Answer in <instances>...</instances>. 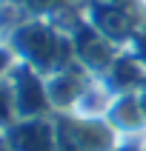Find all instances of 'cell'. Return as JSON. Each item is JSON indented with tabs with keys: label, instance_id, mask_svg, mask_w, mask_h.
<instances>
[{
	"label": "cell",
	"instance_id": "obj_1",
	"mask_svg": "<svg viewBox=\"0 0 146 151\" xmlns=\"http://www.w3.org/2000/svg\"><path fill=\"white\" fill-rule=\"evenodd\" d=\"M3 40L12 46L17 63H26L40 74H52L75 63L72 37L43 17H23Z\"/></svg>",
	"mask_w": 146,
	"mask_h": 151
},
{
	"label": "cell",
	"instance_id": "obj_2",
	"mask_svg": "<svg viewBox=\"0 0 146 151\" xmlns=\"http://www.w3.org/2000/svg\"><path fill=\"white\" fill-rule=\"evenodd\" d=\"M6 80H9V86H12V97H15L17 120L54 117L49 91H46V74L34 71V68L26 66V63H17Z\"/></svg>",
	"mask_w": 146,
	"mask_h": 151
},
{
	"label": "cell",
	"instance_id": "obj_3",
	"mask_svg": "<svg viewBox=\"0 0 146 151\" xmlns=\"http://www.w3.org/2000/svg\"><path fill=\"white\" fill-rule=\"evenodd\" d=\"M83 17L92 29H97L103 37H109L112 43H118L123 49L135 37L140 23H146V20H137L129 12L126 3H106V0H89V3H83Z\"/></svg>",
	"mask_w": 146,
	"mask_h": 151
},
{
	"label": "cell",
	"instance_id": "obj_4",
	"mask_svg": "<svg viewBox=\"0 0 146 151\" xmlns=\"http://www.w3.org/2000/svg\"><path fill=\"white\" fill-rule=\"evenodd\" d=\"M72 43H75V60L94 77H100L112 66V60L120 54V49H123L118 43H112L109 37H103L97 29H92L86 23V17L72 32Z\"/></svg>",
	"mask_w": 146,
	"mask_h": 151
},
{
	"label": "cell",
	"instance_id": "obj_5",
	"mask_svg": "<svg viewBox=\"0 0 146 151\" xmlns=\"http://www.w3.org/2000/svg\"><path fill=\"white\" fill-rule=\"evenodd\" d=\"M92 80H94V74H89L77 60L69 63L66 68H57V71L46 74V91H49L54 114H72Z\"/></svg>",
	"mask_w": 146,
	"mask_h": 151
},
{
	"label": "cell",
	"instance_id": "obj_6",
	"mask_svg": "<svg viewBox=\"0 0 146 151\" xmlns=\"http://www.w3.org/2000/svg\"><path fill=\"white\" fill-rule=\"evenodd\" d=\"M3 137L15 151H57V123H54V117L15 120V126Z\"/></svg>",
	"mask_w": 146,
	"mask_h": 151
},
{
	"label": "cell",
	"instance_id": "obj_7",
	"mask_svg": "<svg viewBox=\"0 0 146 151\" xmlns=\"http://www.w3.org/2000/svg\"><path fill=\"white\" fill-rule=\"evenodd\" d=\"M57 117L66 123L72 137H75L86 151H112L123 140V137L109 126L106 117H72V114H57Z\"/></svg>",
	"mask_w": 146,
	"mask_h": 151
},
{
	"label": "cell",
	"instance_id": "obj_8",
	"mask_svg": "<svg viewBox=\"0 0 146 151\" xmlns=\"http://www.w3.org/2000/svg\"><path fill=\"white\" fill-rule=\"evenodd\" d=\"M100 80L109 86L115 94L140 91V88L146 86V63L137 57L135 51L120 49V54L112 60V66L100 74Z\"/></svg>",
	"mask_w": 146,
	"mask_h": 151
},
{
	"label": "cell",
	"instance_id": "obj_9",
	"mask_svg": "<svg viewBox=\"0 0 146 151\" xmlns=\"http://www.w3.org/2000/svg\"><path fill=\"white\" fill-rule=\"evenodd\" d=\"M106 120L120 137H146V114L137 91L115 94V100L106 111Z\"/></svg>",
	"mask_w": 146,
	"mask_h": 151
},
{
	"label": "cell",
	"instance_id": "obj_10",
	"mask_svg": "<svg viewBox=\"0 0 146 151\" xmlns=\"http://www.w3.org/2000/svg\"><path fill=\"white\" fill-rule=\"evenodd\" d=\"M112 100H115V91L103 83L100 77H94L92 83L86 86L83 97L77 100L75 111H72V117H106V111H109Z\"/></svg>",
	"mask_w": 146,
	"mask_h": 151
},
{
	"label": "cell",
	"instance_id": "obj_11",
	"mask_svg": "<svg viewBox=\"0 0 146 151\" xmlns=\"http://www.w3.org/2000/svg\"><path fill=\"white\" fill-rule=\"evenodd\" d=\"M17 3L23 6L26 17H43V20H54L57 14L75 6V0H17Z\"/></svg>",
	"mask_w": 146,
	"mask_h": 151
},
{
	"label": "cell",
	"instance_id": "obj_12",
	"mask_svg": "<svg viewBox=\"0 0 146 151\" xmlns=\"http://www.w3.org/2000/svg\"><path fill=\"white\" fill-rule=\"evenodd\" d=\"M17 111H15V97H12V86L9 80H0V134H6L15 126Z\"/></svg>",
	"mask_w": 146,
	"mask_h": 151
},
{
	"label": "cell",
	"instance_id": "obj_13",
	"mask_svg": "<svg viewBox=\"0 0 146 151\" xmlns=\"http://www.w3.org/2000/svg\"><path fill=\"white\" fill-rule=\"evenodd\" d=\"M15 66H17L15 51H12V46L0 37V80H6V77L12 74V68H15Z\"/></svg>",
	"mask_w": 146,
	"mask_h": 151
},
{
	"label": "cell",
	"instance_id": "obj_14",
	"mask_svg": "<svg viewBox=\"0 0 146 151\" xmlns=\"http://www.w3.org/2000/svg\"><path fill=\"white\" fill-rule=\"evenodd\" d=\"M146 145V137H123L112 151H143Z\"/></svg>",
	"mask_w": 146,
	"mask_h": 151
},
{
	"label": "cell",
	"instance_id": "obj_15",
	"mask_svg": "<svg viewBox=\"0 0 146 151\" xmlns=\"http://www.w3.org/2000/svg\"><path fill=\"white\" fill-rule=\"evenodd\" d=\"M137 97H140V106H143V114H146V86L137 91Z\"/></svg>",
	"mask_w": 146,
	"mask_h": 151
},
{
	"label": "cell",
	"instance_id": "obj_16",
	"mask_svg": "<svg viewBox=\"0 0 146 151\" xmlns=\"http://www.w3.org/2000/svg\"><path fill=\"white\" fill-rule=\"evenodd\" d=\"M0 151H15V148H12V145L6 143V137H3V134H0Z\"/></svg>",
	"mask_w": 146,
	"mask_h": 151
},
{
	"label": "cell",
	"instance_id": "obj_17",
	"mask_svg": "<svg viewBox=\"0 0 146 151\" xmlns=\"http://www.w3.org/2000/svg\"><path fill=\"white\" fill-rule=\"evenodd\" d=\"M137 3H140V6H143V9H146V0H137Z\"/></svg>",
	"mask_w": 146,
	"mask_h": 151
}]
</instances>
